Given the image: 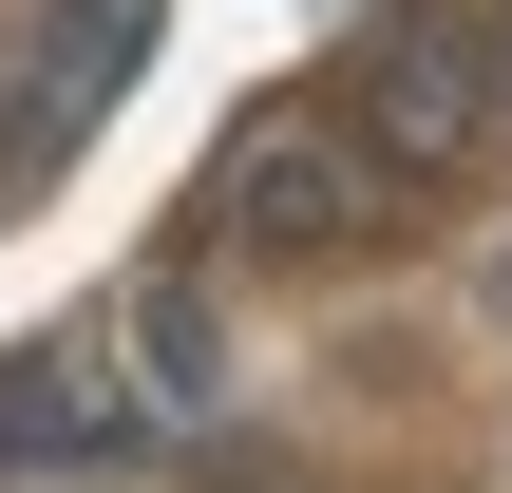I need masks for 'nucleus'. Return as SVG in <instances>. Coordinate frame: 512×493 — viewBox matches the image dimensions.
Segmentation results:
<instances>
[{
  "instance_id": "nucleus-1",
  "label": "nucleus",
  "mask_w": 512,
  "mask_h": 493,
  "mask_svg": "<svg viewBox=\"0 0 512 493\" xmlns=\"http://www.w3.org/2000/svg\"><path fill=\"white\" fill-rule=\"evenodd\" d=\"M209 228H228V247H266V266H304V247H342V228H361V152H342V133H247V152H228V190H209Z\"/></svg>"
},
{
  "instance_id": "nucleus-2",
  "label": "nucleus",
  "mask_w": 512,
  "mask_h": 493,
  "mask_svg": "<svg viewBox=\"0 0 512 493\" xmlns=\"http://www.w3.org/2000/svg\"><path fill=\"white\" fill-rule=\"evenodd\" d=\"M152 19H171V0H76V19L38 38V76H19V152H76V133L152 76Z\"/></svg>"
},
{
  "instance_id": "nucleus-3",
  "label": "nucleus",
  "mask_w": 512,
  "mask_h": 493,
  "mask_svg": "<svg viewBox=\"0 0 512 493\" xmlns=\"http://www.w3.org/2000/svg\"><path fill=\"white\" fill-rule=\"evenodd\" d=\"M57 456H152V418H95V380L76 361H0V475H57Z\"/></svg>"
},
{
  "instance_id": "nucleus-4",
  "label": "nucleus",
  "mask_w": 512,
  "mask_h": 493,
  "mask_svg": "<svg viewBox=\"0 0 512 493\" xmlns=\"http://www.w3.org/2000/svg\"><path fill=\"white\" fill-rule=\"evenodd\" d=\"M475 114H494V57L475 38H399L380 57V152H456Z\"/></svg>"
},
{
  "instance_id": "nucleus-5",
  "label": "nucleus",
  "mask_w": 512,
  "mask_h": 493,
  "mask_svg": "<svg viewBox=\"0 0 512 493\" xmlns=\"http://www.w3.org/2000/svg\"><path fill=\"white\" fill-rule=\"evenodd\" d=\"M133 361H152V418H190V399L228 380V342H209V304H190V285H152V304H133Z\"/></svg>"
},
{
  "instance_id": "nucleus-6",
  "label": "nucleus",
  "mask_w": 512,
  "mask_h": 493,
  "mask_svg": "<svg viewBox=\"0 0 512 493\" xmlns=\"http://www.w3.org/2000/svg\"><path fill=\"white\" fill-rule=\"evenodd\" d=\"M494 323H512V247H494Z\"/></svg>"
}]
</instances>
